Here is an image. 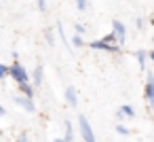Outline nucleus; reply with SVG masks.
<instances>
[{"label":"nucleus","mask_w":154,"mask_h":142,"mask_svg":"<svg viewBox=\"0 0 154 142\" xmlns=\"http://www.w3.org/2000/svg\"><path fill=\"white\" fill-rule=\"evenodd\" d=\"M89 47H91V49H95V51H110V53H118V51L122 49V47H118V45H116V40H114L112 32H110L108 36H103V38L91 40V43H89Z\"/></svg>","instance_id":"1"},{"label":"nucleus","mask_w":154,"mask_h":142,"mask_svg":"<svg viewBox=\"0 0 154 142\" xmlns=\"http://www.w3.org/2000/svg\"><path fill=\"white\" fill-rule=\"evenodd\" d=\"M9 76L15 81V83H30V76H28V70L19 64V60H15L11 66H9Z\"/></svg>","instance_id":"2"},{"label":"nucleus","mask_w":154,"mask_h":142,"mask_svg":"<svg viewBox=\"0 0 154 142\" xmlns=\"http://www.w3.org/2000/svg\"><path fill=\"white\" fill-rule=\"evenodd\" d=\"M112 36H114V40H116L118 47H122L127 43V30H125V24L122 21H118V19L112 21Z\"/></svg>","instance_id":"3"},{"label":"nucleus","mask_w":154,"mask_h":142,"mask_svg":"<svg viewBox=\"0 0 154 142\" xmlns=\"http://www.w3.org/2000/svg\"><path fill=\"white\" fill-rule=\"evenodd\" d=\"M78 125H80V134H82V140L85 142H97L95 140V134H93V127H91V123H89V119L85 115L78 117Z\"/></svg>","instance_id":"4"},{"label":"nucleus","mask_w":154,"mask_h":142,"mask_svg":"<svg viewBox=\"0 0 154 142\" xmlns=\"http://www.w3.org/2000/svg\"><path fill=\"white\" fill-rule=\"evenodd\" d=\"M143 95H146L148 104L152 106V104H154V74H152V72H148V74H146V87H143Z\"/></svg>","instance_id":"5"},{"label":"nucleus","mask_w":154,"mask_h":142,"mask_svg":"<svg viewBox=\"0 0 154 142\" xmlns=\"http://www.w3.org/2000/svg\"><path fill=\"white\" fill-rule=\"evenodd\" d=\"M15 104H19L23 110H28V112H36V104H34V100H30V98H23V95H15Z\"/></svg>","instance_id":"6"},{"label":"nucleus","mask_w":154,"mask_h":142,"mask_svg":"<svg viewBox=\"0 0 154 142\" xmlns=\"http://www.w3.org/2000/svg\"><path fill=\"white\" fill-rule=\"evenodd\" d=\"M116 117H118V121H122L125 117H135V108H133L131 104H122V106L116 110Z\"/></svg>","instance_id":"7"},{"label":"nucleus","mask_w":154,"mask_h":142,"mask_svg":"<svg viewBox=\"0 0 154 142\" xmlns=\"http://www.w3.org/2000/svg\"><path fill=\"white\" fill-rule=\"evenodd\" d=\"M17 89H19V93H23V98L34 100V85L32 83H17Z\"/></svg>","instance_id":"8"},{"label":"nucleus","mask_w":154,"mask_h":142,"mask_svg":"<svg viewBox=\"0 0 154 142\" xmlns=\"http://www.w3.org/2000/svg\"><path fill=\"white\" fill-rule=\"evenodd\" d=\"M66 102L72 106V108H76L78 106V95H76V89L70 85V87H66Z\"/></svg>","instance_id":"9"},{"label":"nucleus","mask_w":154,"mask_h":142,"mask_svg":"<svg viewBox=\"0 0 154 142\" xmlns=\"http://www.w3.org/2000/svg\"><path fill=\"white\" fill-rule=\"evenodd\" d=\"M42 74H45V70H42V66L38 64V66L34 68V74H32V81H30V83L36 85V87H40V85H42Z\"/></svg>","instance_id":"10"},{"label":"nucleus","mask_w":154,"mask_h":142,"mask_svg":"<svg viewBox=\"0 0 154 142\" xmlns=\"http://www.w3.org/2000/svg\"><path fill=\"white\" fill-rule=\"evenodd\" d=\"M135 57H137V62H139V68L143 70V68H146V57H148V51H143V49H139V51L135 53Z\"/></svg>","instance_id":"11"},{"label":"nucleus","mask_w":154,"mask_h":142,"mask_svg":"<svg viewBox=\"0 0 154 142\" xmlns=\"http://www.w3.org/2000/svg\"><path fill=\"white\" fill-rule=\"evenodd\" d=\"M74 140V131H72V123L66 121V136H63V142H72Z\"/></svg>","instance_id":"12"},{"label":"nucleus","mask_w":154,"mask_h":142,"mask_svg":"<svg viewBox=\"0 0 154 142\" xmlns=\"http://www.w3.org/2000/svg\"><path fill=\"white\" fill-rule=\"evenodd\" d=\"M72 45L80 49V47H85V38H82V36H78V34H74V38H72Z\"/></svg>","instance_id":"13"},{"label":"nucleus","mask_w":154,"mask_h":142,"mask_svg":"<svg viewBox=\"0 0 154 142\" xmlns=\"http://www.w3.org/2000/svg\"><path fill=\"white\" fill-rule=\"evenodd\" d=\"M116 131H118L120 136H129V134H131V129H129L127 125H122V123H118V125H116Z\"/></svg>","instance_id":"14"},{"label":"nucleus","mask_w":154,"mask_h":142,"mask_svg":"<svg viewBox=\"0 0 154 142\" xmlns=\"http://www.w3.org/2000/svg\"><path fill=\"white\" fill-rule=\"evenodd\" d=\"M76 7H78V11H87L89 9V0H76Z\"/></svg>","instance_id":"15"},{"label":"nucleus","mask_w":154,"mask_h":142,"mask_svg":"<svg viewBox=\"0 0 154 142\" xmlns=\"http://www.w3.org/2000/svg\"><path fill=\"white\" fill-rule=\"evenodd\" d=\"M7 76H9V66L0 64V79H7Z\"/></svg>","instance_id":"16"},{"label":"nucleus","mask_w":154,"mask_h":142,"mask_svg":"<svg viewBox=\"0 0 154 142\" xmlns=\"http://www.w3.org/2000/svg\"><path fill=\"white\" fill-rule=\"evenodd\" d=\"M74 30H76V34H78V36H82V34H85V26H82V24H76V26H74Z\"/></svg>","instance_id":"17"},{"label":"nucleus","mask_w":154,"mask_h":142,"mask_svg":"<svg viewBox=\"0 0 154 142\" xmlns=\"http://www.w3.org/2000/svg\"><path fill=\"white\" fill-rule=\"evenodd\" d=\"M45 38H47L49 45H53V34H51V30H45Z\"/></svg>","instance_id":"18"},{"label":"nucleus","mask_w":154,"mask_h":142,"mask_svg":"<svg viewBox=\"0 0 154 142\" xmlns=\"http://www.w3.org/2000/svg\"><path fill=\"white\" fill-rule=\"evenodd\" d=\"M36 2H38V9L40 11H47V0H36Z\"/></svg>","instance_id":"19"},{"label":"nucleus","mask_w":154,"mask_h":142,"mask_svg":"<svg viewBox=\"0 0 154 142\" xmlns=\"http://www.w3.org/2000/svg\"><path fill=\"white\" fill-rule=\"evenodd\" d=\"M135 28H137V30H141V28H143V19H141V17H137V19H135Z\"/></svg>","instance_id":"20"},{"label":"nucleus","mask_w":154,"mask_h":142,"mask_svg":"<svg viewBox=\"0 0 154 142\" xmlns=\"http://www.w3.org/2000/svg\"><path fill=\"white\" fill-rule=\"evenodd\" d=\"M17 142H30V140H28V134H19V138H17Z\"/></svg>","instance_id":"21"},{"label":"nucleus","mask_w":154,"mask_h":142,"mask_svg":"<svg viewBox=\"0 0 154 142\" xmlns=\"http://www.w3.org/2000/svg\"><path fill=\"white\" fill-rule=\"evenodd\" d=\"M5 112H7V110L2 108V104H0V115H5Z\"/></svg>","instance_id":"22"},{"label":"nucleus","mask_w":154,"mask_h":142,"mask_svg":"<svg viewBox=\"0 0 154 142\" xmlns=\"http://www.w3.org/2000/svg\"><path fill=\"white\" fill-rule=\"evenodd\" d=\"M53 142H63V138H57V140H53Z\"/></svg>","instance_id":"23"}]
</instances>
